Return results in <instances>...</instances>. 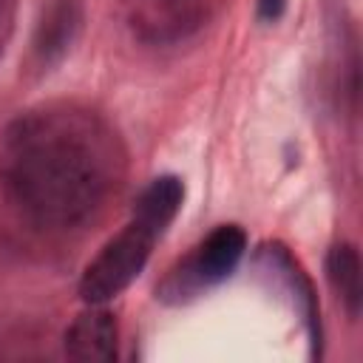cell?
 <instances>
[{
    "mask_svg": "<svg viewBox=\"0 0 363 363\" xmlns=\"http://www.w3.org/2000/svg\"><path fill=\"white\" fill-rule=\"evenodd\" d=\"M62 349L79 363H108L116 357V320L102 303H88L65 329Z\"/></svg>",
    "mask_w": 363,
    "mask_h": 363,
    "instance_id": "cell-3",
    "label": "cell"
},
{
    "mask_svg": "<svg viewBox=\"0 0 363 363\" xmlns=\"http://www.w3.org/2000/svg\"><path fill=\"white\" fill-rule=\"evenodd\" d=\"M247 250V235L238 224L216 227L162 284L159 295L164 301H187L207 286L224 281L241 261Z\"/></svg>",
    "mask_w": 363,
    "mask_h": 363,
    "instance_id": "cell-2",
    "label": "cell"
},
{
    "mask_svg": "<svg viewBox=\"0 0 363 363\" xmlns=\"http://www.w3.org/2000/svg\"><path fill=\"white\" fill-rule=\"evenodd\" d=\"M284 9H286V0H258V20L275 23V20H281Z\"/></svg>",
    "mask_w": 363,
    "mask_h": 363,
    "instance_id": "cell-6",
    "label": "cell"
},
{
    "mask_svg": "<svg viewBox=\"0 0 363 363\" xmlns=\"http://www.w3.org/2000/svg\"><path fill=\"white\" fill-rule=\"evenodd\" d=\"M182 201H184V184H182V179H176V176H159V179H153L139 193V199L133 204V216L145 218L147 224H153L156 230L164 233L173 224Z\"/></svg>",
    "mask_w": 363,
    "mask_h": 363,
    "instance_id": "cell-5",
    "label": "cell"
},
{
    "mask_svg": "<svg viewBox=\"0 0 363 363\" xmlns=\"http://www.w3.org/2000/svg\"><path fill=\"white\" fill-rule=\"evenodd\" d=\"M164 233L147 224L139 216H130V221L96 252V258L85 267L79 278V295L85 303H105L125 292L136 275L145 269L153 244Z\"/></svg>",
    "mask_w": 363,
    "mask_h": 363,
    "instance_id": "cell-1",
    "label": "cell"
},
{
    "mask_svg": "<svg viewBox=\"0 0 363 363\" xmlns=\"http://www.w3.org/2000/svg\"><path fill=\"white\" fill-rule=\"evenodd\" d=\"M326 278L340 301V306L346 309L349 318L360 315V303H363V272H360V255L354 244H335L326 255Z\"/></svg>",
    "mask_w": 363,
    "mask_h": 363,
    "instance_id": "cell-4",
    "label": "cell"
}]
</instances>
